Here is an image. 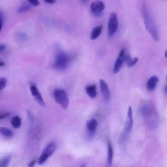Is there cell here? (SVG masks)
Returning <instances> with one entry per match:
<instances>
[{
	"label": "cell",
	"instance_id": "cell-9",
	"mask_svg": "<svg viewBox=\"0 0 167 167\" xmlns=\"http://www.w3.org/2000/svg\"><path fill=\"white\" fill-rule=\"evenodd\" d=\"M125 50L123 48L121 50L119 56L117 58L114 68V72L115 74L119 72L123 66L125 56Z\"/></svg>",
	"mask_w": 167,
	"mask_h": 167
},
{
	"label": "cell",
	"instance_id": "cell-25",
	"mask_svg": "<svg viewBox=\"0 0 167 167\" xmlns=\"http://www.w3.org/2000/svg\"><path fill=\"white\" fill-rule=\"evenodd\" d=\"M36 162L35 160H33L31 161L29 164H28V167H34Z\"/></svg>",
	"mask_w": 167,
	"mask_h": 167
},
{
	"label": "cell",
	"instance_id": "cell-15",
	"mask_svg": "<svg viewBox=\"0 0 167 167\" xmlns=\"http://www.w3.org/2000/svg\"><path fill=\"white\" fill-rule=\"evenodd\" d=\"M11 124L14 128L19 129L21 126L22 119L19 116H14L12 117L11 120Z\"/></svg>",
	"mask_w": 167,
	"mask_h": 167
},
{
	"label": "cell",
	"instance_id": "cell-3",
	"mask_svg": "<svg viewBox=\"0 0 167 167\" xmlns=\"http://www.w3.org/2000/svg\"><path fill=\"white\" fill-rule=\"evenodd\" d=\"M118 28V21L117 14L114 12L110 14L108 23V34L111 38L115 34Z\"/></svg>",
	"mask_w": 167,
	"mask_h": 167
},
{
	"label": "cell",
	"instance_id": "cell-5",
	"mask_svg": "<svg viewBox=\"0 0 167 167\" xmlns=\"http://www.w3.org/2000/svg\"><path fill=\"white\" fill-rule=\"evenodd\" d=\"M105 8L104 4L102 1H100L92 2L90 6L92 13L97 17H100L102 14Z\"/></svg>",
	"mask_w": 167,
	"mask_h": 167
},
{
	"label": "cell",
	"instance_id": "cell-12",
	"mask_svg": "<svg viewBox=\"0 0 167 167\" xmlns=\"http://www.w3.org/2000/svg\"><path fill=\"white\" fill-rule=\"evenodd\" d=\"M97 125V121L95 119L92 118L88 120L86 123V127L88 132L95 133Z\"/></svg>",
	"mask_w": 167,
	"mask_h": 167
},
{
	"label": "cell",
	"instance_id": "cell-2",
	"mask_svg": "<svg viewBox=\"0 0 167 167\" xmlns=\"http://www.w3.org/2000/svg\"><path fill=\"white\" fill-rule=\"evenodd\" d=\"M70 61V57L65 53L61 52L57 55L53 67L56 70H64L67 68Z\"/></svg>",
	"mask_w": 167,
	"mask_h": 167
},
{
	"label": "cell",
	"instance_id": "cell-11",
	"mask_svg": "<svg viewBox=\"0 0 167 167\" xmlns=\"http://www.w3.org/2000/svg\"><path fill=\"white\" fill-rule=\"evenodd\" d=\"M56 148V145L55 142H51L45 148L42 153L49 157L55 152Z\"/></svg>",
	"mask_w": 167,
	"mask_h": 167
},
{
	"label": "cell",
	"instance_id": "cell-14",
	"mask_svg": "<svg viewBox=\"0 0 167 167\" xmlns=\"http://www.w3.org/2000/svg\"><path fill=\"white\" fill-rule=\"evenodd\" d=\"M103 28V26L102 25L94 27L91 32V39L95 40L98 38L101 33Z\"/></svg>",
	"mask_w": 167,
	"mask_h": 167
},
{
	"label": "cell",
	"instance_id": "cell-1",
	"mask_svg": "<svg viewBox=\"0 0 167 167\" xmlns=\"http://www.w3.org/2000/svg\"><path fill=\"white\" fill-rule=\"evenodd\" d=\"M53 96L56 102L63 109H66L68 108L69 99L66 91L62 89H56L54 92Z\"/></svg>",
	"mask_w": 167,
	"mask_h": 167
},
{
	"label": "cell",
	"instance_id": "cell-26",
	"mask_svg": "<svg viewBox=\"0 0 167 167\" xmlns=\"http://www.w3.org/2000/svg\"><path fill=\"white\" fill-rule=\"evenodd\" d=\"M6 46L5 44H2L0 45V51L2 52L6 49Z\"/></svg>",
	"mask_w": 167,
	"mask_h": 167
},
{
	"label": "cell",
	"instance_id": "cell-20",
	"mask_svg": "<svg viewBox=\"0 0 167 167\" xmlns=\"http://www.w3.org/2000/svg\"><path fill=\"white\" fill-rule=\"evenodd\" d=\"M138 61V59L137 57L131 58L126 64L129 68H131L134 66L137 63Z\"/></svg>",
	"mask_w": 167,
	"mask_h": 167
},
{
	"label": "cell",
	"instance_id": "cell-4",
	"mask_svg": "<svg viewBox=\"0 0 167 167\" xmlns=\"http://www.w3.org/2000/svg\"><path fill=\"white\" fill-rule=\"evenodd\" d=\"M154 108L151 104L145 103L143 104L140 109V112L141 115L146 118V119L152 123V120L155 119L154 117H156L154 115Z\"/></svg>",
	"mask_w": 167,
	"mask_h": 167
},
{
	"label": "cell",
	"instance_id": "cell-31",
	"mask_svg": "<svg viewBox=\"0 0 167 167\" xmlns=\"http://www.w3.org/2000/svg\"><path fill=\"white\" fill-rule=\"evenodd\" d=\"M85 164H84L82 165H81V166H80L79 167H85Z\"/></svg>",
	"mask_w": 167,
	"mask_h": 167
},
{
	"label": "cell",
	"instance_id": "cell-24",
	"mask_svg": "<svg viewBox=\"0 0 167 167\" xmlns=\"http://www.w3.org/2000/svg\"><path fill=\"white\" fill-rule=\"evenodd\" d=\"M10 114V113L8 112L3 113L0 116V120H1L5 119V118L8 117Z\"/></svg>",
	"mask_w": 167,
	"mask_h": 167
},
{
	"label": "cell",
	"instance_id": "cell-29",
	"mask_svg": "<svg viewBox=\"0 0 167 167\" xmlns=\"http://www.w3.org/2000/svg\"><path fill=\"white\" fill-rule=\"evenodd\" d=\"M5 66V62H1V63H0V66L1 67Z\"/></svg>",
	"mask_w": 167,
	"mask_h": 167
},
{
	"label": "cell",
	"instance_id": "cell-22",
	"mask_svg": "<svg viewBox=\"0 0 167 167\" xmlns=\"http://www.w3.org/2000/svg\"><path fill=\"white\" fill-rule=\"evenodd\" d=\"M7 80L5 77H2L0 79V90L2 91L6 87Z\"/></svg>",
	"mask_w": 167,
	"mask_h": 167
},
{
	"label": "cell",
	"instance_id": "cell-19",
	"mask_svg": "<svg viewBox=\"0 0 167 167\" xmlns=\"http://www.w3.org/2000/svg\"><path fill=\"white\" fill-rule=\"evenodd\" d=\"M11 156L8 155L3 158L0 162V167H8L10 163Z\"/></svg>",
	"mask_w": 167,
	"mask_h": 167
},
{
	"label": "cell",
	"instance_id": "cell-17",
	"mask_svg": "<svg viewBox=\"0 0 167 167\" xmlns=\"http://www.w3.org/2000/svg\"><path fill=\"white\" fill-rule=\"evenodd\" d=\"M0 133L3 136L7 138H11L14 136V133L11 130L6 128H0Z\"/></svg>",
	"mask_w": 167,
	"mask_h": 167
},
{
	"label": "cell",
	"instance_id": "cell-27",
	"mask_svg": "<svg viewBox=\"0 0 167 167\" xmlns=\"http://www.w3.org/2000/svg\"><path fill=\"white\" fill-rule=\"evenodd\" d=\"M45 2L49 4H53L55 3L56 1L55 0H46Z\"/></svg>",
	"mask_w": 167,
	"mask_h": 167
},
{
	"label": "cell",
	"instance_id": "cell-30",
	"mask_svg": "<svg viewBox=\"0 0 167 167\" xmlns=\"http://www.w3.org/2000/svg\"><path fill=\"white\" fill-rule=\"evenodd\" d=\"M165 57L167 59V50L166 51L165 53Z\"/></svg>",
	"mask_w": 167,
	"mask_h": 167
},
{
	"label": "cell",
	"instance_id": "cell-28",
	"mask_svg": "<svg viewBox=\"0 0 167 167\" xmlns=\"http://www.w3.org/2000/svg\"><path fill=\"white\" fill-rule=\"evenodd\" d=\"M165 81L166 85L164 88V92L165 94V95L167 96V75L166 77Z\"/></svg>",
	"mask_w": 167,
	"mask_h": 167
},
{
	"label": "cell",
	"instance_id": "cell-6",
	"mask_svg": "<svg viewBox=\"0 0 167 167\" xmlns=\"http://www.w3.org/2000/svg\"><path fill=\"white\" fill-rule=\"evenodd\" d=\"M30 89L31 95L36 101L42 106H45V103L37 87L34 84H31Z\"/></svg>",
	"mask_w": 167,
	"mask_h": 167
},
{
	"label": "cell",
	"instance_id": "cell-21",
	"mask_svg": "<svg viewBox=\"0 0 167 167\" xmlns=\"http://www.w3.org/2000/svg\"><path fill=\"white\" fill-rule=\"evenodd\" d=\"M49 157L44 154L42 153L38 160V163L40 165H42L47 160Z\"/></svg>",
	"mask_w": 167,
	"mask_h": 167
},
{
	"label": "cell",
	"instance_id": "cell-13",
	"mask_svg": "<svg viewBox=\"0 0 167 167\" xmlns=\"http://www.w3.org/2000/svg\"><path fill=\"white\" fill-rule=\"evenodd\" d=\"M85 91L89 96L92 99L95 98L97 95V88L95 85H88L85 88Z\"/></svg>",
	"mask_w": 167,
	"mask_h": 167
},
{
	"label": "cell",
	"instance_id": "cell-8",
	"mask_svg": "<svg viewBox=\"0 0 167 167\" xmlns=\"http://www.w3.org/2000/svg\"><path fill=\"white\" fill-rule=\"evenodd\" d=\"M101 91L103 98L105 102H108L111 99V93L108 85L105 81L102 79L100 80Z\"/></svg>",
	"mask_w": 167,
	"mask_h": 167
},
{
	"label": "cell",
	"instance_id": "cell-10",
	"mask_svg": "<svg viewBox=\"0 0 167 167\" xmlns=\"http://www.w3.org/2000/svg\"><path fill=\"white\" fill-rule=\"evenodd\" d=\"M159 82L158 77L153 76L148 80L146 84V88L149 92H153L156 89L157 84Z\"/></svg>",
	"mask_w": 167,
	"mask_h": 167
},
{
	"label": "cell",
	"instance_id": "cell-18",
	"mask_svg": "<svg viewBox=\"0 0 167 167\" xmlns=\"http://www.w3.org/2000/svg\"><path fill=\"white\" fill-rule=\"evenodd\" d=\"M32 5L30 2L29 3L26 2L24 3L22 5L19 7L17 11L18 13H23L30 10L32 8Z\"/></svg>",
	"mask_w": 167,
	"mask_h": 167
},
{
	"label": "cell",
	"instance_id": "cell-16",
	"mask_svg": "<svg viewBox=\"0 0 167 167\" xmlns=\"http://www.w3.org/2000/svg\"><path fill=\"white\" fill-rule=\"evenodd\" d=\"M108 161L109 167H111L113 160V149L111 142H108Z\"/></svg>",
	"mask_w": 167,
	"mask_h": 167
},
{
	"label": "cell",
	"instance_id": "cell-7",
	"mask_svg": "<svg viewBox=\"0 0 167 167\" xmlns=\"http://www.w3.org/2000/svg\"><path fill=\"white\" fill-rule=\"evenodd\" d=\"M133 124L132 110L131 107H129L128 109L127 119H126L124 129L123 133L128 136L131 131Z\"/></svg>",
	"mask_w": 167,
	"mask_h": 167
},
{
	"label": "cell",
	"instance_id": "cell-23",
	"mask_svg": "<svg viewBox=\"0 0 167 167\" xmlns=\"http://www.w3.org/2000/svg\"><path fill=\"white\" fill-rule=\"evenodd\" d=\"M32 5L35 6H37L40 5V2L37 0H31V1H28Z\"/></svg>",
	"mask_w": 167,
	"mask_h": 167
}]
</instances>
